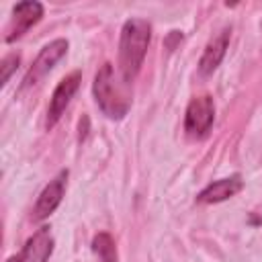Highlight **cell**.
Wrapping results in <instances>:
<instances>
[{
  "mask_svg": "<svg viewBox=\"0 0 262 262\" xmlns=\"http://www.w3.org/2000/svg\"><path fill=\"white\" fill-rule=\"evenodd\" d=\"M151 41V27L143 18H129L121 29L119 41V72L121 78L131 84L145 59Z\"/></svg>",
  "mask_w": 262,
  "mask_h": 262,
  "instance_id": "6da1fadb",
  "label": "cell"
},
{
  "mask_svg": "<svg viewBox=\"0 0 262 262\" xmlns=\"http://www.w3.org/2000/svg\"><path fill=\"white\" fill-rule=\"evenodd\" d=\"M94 98L98 108L108 117V119H123L131 106V94H129V84L125 80L115 78L113 63H102L100 70L94 76Z\"/></svg>",
  "mask_w": 262,
  "mask_h": 262,
  "instance_id": "7a4b0ae2",
  "label": "cell"
},
{
  "mask_svg": "<svg viewBox=\"0 0 262 262\" xmlns=\"http://www.w3.org/2000/svg\"><path fill=\"white\" fill-rule=\"evenodd\" d=\"M213 119H215L213 98L209 94L194 96L188 102L186 115H184V131H186V135L192 137V139H203L211 131Z\"/></svg>",
  "mask_w": 262,
  "mask_h": 262,
  "instance_id": "3957f363",
  "label": "cell"
},
{
  "mask_svg": "<svg viewBox=\"0 0 262 262\" xmlns=\"http://www.w3.org/2000/svg\"><path fill=\"white\" fill-rule=\"evenodd\" d=\"M66 51H68V41H66V39H55V41L47 43V45L39 51L37 59L31 63L29 72L25 74L23 84H20V90L31 88V86H35L41 78H45V76L53 70V66L66 55Z\"/></svg>",
  "mask_w": 262,
  "mask_h": 262,
  "instance_id": "277c9868",
  "label": "cell"
},
{
  "mask_svg": "<svg viewBox=\"0 0 262 262\" xmlns=\"http://www.w3.org/2000/svg\"><path fill=\"white\" fill-rule=\"evenodd\" d=\"M80 82H82V74L76 70V72H72L70 76H66V78L55 86V90H53V94H51V100H49V108H47V121H45L47 129H51V127L61 119V115L66 113L70 100H72L74 94L78 92Z\"/></svg>",
  "mask_w": 262,
  "mask_h": 262,
  "instance_id": "5b68a950",
  "label": "cell"
},
{
  "mask_svg": "<svg viewBox=\"0 0 262 262\" xmlns=\"http://www.w3.org/2000/svg\"><path fill=\"white\" fill-rule=\"evenodd\" d=\"M53 252V235L47 225L39 227L23 246V250L6 262H47Z\"/></svg>",
  "mask_w": 262,
  "mask_h": 262,
  "instance_id": "8992f818",
  "label": "cell"
},
{
  "mask_svg": "<svg viewBox=\"0 0 262 262\" xmlns=\"http://www.w3.org/2000/svg\"><path fill=\"white\" fill-rule=\"evenodd\" d=\"M66 180H68V170H61L53 180H49V184L37 196V203L31 213L33 221H43L57 209V205L61 203V196L66 192Z\"/></svg>",
  "mask_w": 262,
  "mask_h": 262,
  "instance_id": "52a82bcc",
  "label": "cell"
},
{
  "mask_svg": "<svg viewBox=\"0 0 262 262\" xmlns=\"http://www.w3.org/2000/svg\"><path fill=\"white\" fill-rule=\"evenodd\" d=\"M43 16V4L41 2H18L12 8V20L8 27V35L6 41L12 43L16 39H20L33 25H37Z\"/></svg>",
  "mask_w": 262,
  "mask_h": 262,
  "instance_id": "ba28073f",
  "label": "cell"
},
{
  "mask_svg": "<svg viewBox=\"0 0 262 262\" xmlns=\"http://www.w3.org/2000/svg\"><path fill=\"white\" fill-rule=\"evenodd\" d=\"M227 45H229V29H223L219 31L205 47L201 59H199V72L203 76H209L217 70V66L221 63V59L225 57V51H227Z\"/></svg>",
  "mask_w": 262,
  "mask_h": 262,
  "instance_id": "9c48e42d",
  "label": "cell"
},
{
  "mask_svg": "<svg viewBox=\"0 0 262 262\" xmlns=\"http://www.w3.org/2000/svg\"><path fill=\"white\" fill-rule=\"evenodd\" d=\"M244 186V180L239 174H231L227 178L215 180L213 184H209L205 190L199 192L196 201L199 203H221L225 199H231L233 194H237Z\"/></svg>",
  "mask_w": 262,
  "mask_h": 262,
  "instance_id": "30bf717a",
  "label": "cell"
},
{
  "mask_svg": "<svg viewBox=\"0 0 262 262\" xmlns=\"http://www.w3.org/2000/svg\"><path fill=\"white\" fill-rule=\"evenodd\" d=\"M92 250L100 262H117V248L108 233H98L92 239Z\"/></svg>",
  "mask_w": 262,
  "mask_h": 262,
  "instance_id": "8fae6325",
  "label": "cell"
},
{
  "mask_svg": "<svg viewBox=\"0 0 262 262\" xmlns=\"http://www.w3.org/2000/svg\"><path fill=\"white\" fill-rule=\"evenodd\" d=\"M16 68H18V55H16V53L6 55V57L2 59V84H6V82H8L10 74H12Z\"/></svg>",
  "mask_w": 262,
  "mask_h": 262,
  "instance_id": "7c38bea8",
  "label": "cell"
}]
</instances>
